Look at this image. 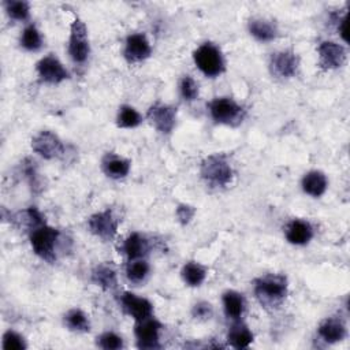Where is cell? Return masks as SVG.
Returning a JSON list of instances; mask_svg holds the SVG:
<instances>
[{"mask_svg": "<svg viewBox=\"0 0 350 350\" xmlns=\"http://www.w3.org/2000/svg\"><path fill=\"white\" fill-rule=\"evenodd\" d=\"M120 306L123 312L133 317L135 321L148 319L153 314V304L149 299L138 297L130 291H124L120 295Z\"/></svg>", "mask_w": 350, "mask_h": 350, "instance_id": "9a60e30c", "label": "cell"}, {"mask_svg": "<svg viewBox=\"0 0 350 350\" xmlns=\"http://www.w3.org/2000/svg\"><path fill=\"white\" fill-rule=\"evenodd\" d=\"M1 347L3 350H25L27 347V343L23 335L14 329H8L3 334Z\"/></svg>", "mask_w": 350, "mask_h": 350, "instance_id": "1f68e13d", "label": "cell"}, {"mask_svg": "<svg viewBox=\"0 0 350 350\" xmlns=\"http://www.w3.org/2000/svg\"><path fill=\"white\" fill-rule=\"evenodd\" d=\"M284 237L288 243L302 246L313 238V227L309 221L302 219H293L284 227Z\"/></svg>", "mask_w": 350, "mask_h": 350, "instance_id": "2e32d148", "label": "cell"}, {"mask_svg": "<svg viewBox=\"0 0 350 350\" xmlns=\"http://www.w3.org/2000/svg\"><path fill=\"white\" fill-rule=\"evenodd\" d=\"M152 126L161 134H170L176 123V108L168 104L156 103L146 113Z\"/></svg>", "mask_w": 350, "mask_h": 350, "instance_id": "4fadbf2b", "label": "cell"}, {"mask_svg": "<svg viewBox=\"0 0 350 350\" xmlns=\"http://www.w3.org/2000/svg\"><path fill=\"white\" fill-rule=\"evenodd\" d=\"M64 325L67 329L74 331V332H88L90 331V321L88 314L79 309V308H72L64 314Z\"/></svg>", "mask_w": 350, "mask_h": 350, "instance_id": "484cf974", "label": "cell"}, {"mask_svg": "<svg viewBox=\"0 0 350 350\" xmlns=\"http://www.w3.org/2000/svg\"><path fill=\"white\" fill-rule=\"evenodd\" d=\"M179 93L185 101H194L200 93L197 81L190 75L182 77L179 82Z\"/></svg>", "mask_w": 350, "mask_h": 350, "instance_id": "d6a6232c", "label": "cell"}, {"mask_svg": "<svg viewBox=\"0 0 350 350\" xmlns=\"http://www.w3.org/2000/svg\"><path fill=\"white\" fill-rule=\"evenodd\" d=\"M223 301V309L227 319H231L232 321L239 320L245 312V298L241 293L235 290H227L223 293L221 297Z\"/></svg>", "mask_w": 350, "mask_h": 350, "instance_id": "603a6c76", "label": "cell"}, {"mask_svg": "<svg viewBox=\"0 0 350 350\" xmlns=\"http://www.w3.org/2000/svg\"><path fill=\"white\" fill-rule=\"evenodd\" d=\"M335 22H336L338 34L342 37L345 42H347V12L342 16H336Z\"/></svg>", "mask_w": 350, "mask_h": 350, "instance_id": "8d00e7d4", "label": "cell"}, {"mask_svg": "<svg viewBox=\"0 0 350 350\" xmlns=\"http://www.w3.org/2000/svg\"><path fill=\"white\" fill-rule=\"evenodd\" d=\"M142 122V115L131 105H122L116 115V126L120 129H134Z\"/></svg>", "mask_w": 350, "mask_h": 350, "instance_id": "f1b7e54d", "label": "cell"}, {"mask_svg": "<svg viewBox=\"0 0 350 350\" xmlns=\"http://www.w3.org/2000/svg\"><path fill=\"white\" fill-rule=\"evenodd\" d=\"M256 299L265 309L279 308L287 297V278L280 273H267L257 278L253 283Z\"/></svg>", "mask_w": 350, "mask_h": 350, "instance_id": "6da1fadb", "label": "cell"}, {"mask_svg": "<svg viewBox=\"0 0 350 350\" xmlns=\"http://www.w3.org/2000/svg\"><path fill=\"white\" fill-rule=\"evenodd\" d=\"M347 329L339 317H327L317 327V335L328 345L342 342L346 338Z\"/></svg>", "mask_w": 350, "mask_h": 350, "instance_id": "e0dca14e", "label": "cell"}, {"mask_svg": "<svg viewBox=\"0 0 350 350\" xmlns=\"http://www.w3.org/2000/svg\"><path fill=\"white\" fill-rule=\"evenodd\" d=\"M299 66L298 56L291 49H283L271 53L268 67L273 77L280 79H288L297 74Z\"/></svg>", "mask_w": 350, "mask_h": 350, "instance_id": "9c48e42d", "label": "cell"}, {"mask_svg": "<svg viewBox=\"0 0 350 350\" xmlns=\"http://www.w3.org/2000/svg\"><path fill=\"white\" fill-rule=\"evenodd\" d=\"M193 60L197 68L209 78L221 75L226 70V62L221 51L212 42L201 44L193 52Z\"/></svg>", "mask_w": 350, "mask_h": 350, "instance_id": "3957f363", "label": "cell"}, {"mask_svg": "<svg viewBox=\"0 0 350 350\" xmlns=\"http://www.w3.org/2000/svg\"><path fill=\"white\" fill-rule=\"evenodd\" d=\"M301 187L305 194L317 198L325 193L328 187V179L323 171L312 170L302 176Z\"/></svg>", "mask_w": 350, "mask_h": 350, "instance_id": "d6986e66", "label": "cell"}, {"mask_svg": "<svg viewBox=\"0 0 350 350\" xmlns=\"http://www.w3.org/2000/svg\"><path fill=\"white\" fill-rule=\"evenodd\" d=\"M118 226H119V221L109 208L101 212H96L88 219L89 231L94 237L105 242L112 241L115 238L118 232Z\"/></svg>", "mask_w": 350, "mask_h": 350, "instance_id": "30bf717a", "label": "cell"}, {"mask_svg": "<svg viewBox=\"0 0 350 350\" xmlns=\"http://www.w3.org/2000/svg\"><path fill=\"white\" fill-rule=\"evenodd\" d=\"M152 55V46L144 33H131L126 37L123 56L130 64L141 63Z\"/></svg>", "mask_w": 350, "mask_h": 350, "instance_id": "5bb4252c", "label": "cell"}, {"mask_svg": "<svg viewBox=\"0 0 350 350\" xmlns=\"http://www.w3.org/2000/svg\"><path fill=\"white\" fill-rule=\"evenodd\" d=\"M59 230L46 223L30 231V245L36 256L41 260L53 264L56 261V242L59 239Z\"/></svg>", "mask_w": 350, "mask_h": 350, "instance_id": "277c9868", "label": "cell"}, {"mask_svg": "<svg viewBox=\"0 0 350 350\" xmlns=\"http://www.w3.org/2000/svg\"><path fill=\"white\" fill-rule=\"evenodd\" d=\"M150 267L145 258H134L129 260L126 265V276L131 283H142L148 278Z\"/></svg>", "mask_w": 350, "mask_h": 350, "instance_id": "83f0119b", "label": "cell"}, {"mask_svg": "<svg viewBox=\"0 0 350 350\" xmlns=\"http://www.w3.org/2000/svg\"><path fill=\"white\" fill-rule=\"evenodd\" d=\"M131 161L116 153H107L101 159V170L111 179H123L129 175Z\"/></svg>", "mask_w": 350, "mask_h": 350, "instance_id": "ac0fdd59", "label": "cell"}, {"mask_svg": "<svg viewBox=\"0 0 350 350\" xmlns=\"http://www.w3.org/2000/svg\"><path fill=\"white\" fill-rule=\"evenodd\" d=\"M31 149L45 160H53L64 153V144L51 130H42L31 138Z\"/></svg>", "mask_w": 350, "mask_h": 350, "instance_id": "52a82bcc", "label": "cell"}, {"mask_svg": "<svg viewBox=\"0 0 350 350\" xmlns=\"http://www.w3.org/2000/svg\"><path fill=\"white\" fill-rule=\"evenodd\" d=\"M175 215L178 217V221L182 224V226H186L191 221V219L194 217L196 215V208L189 205V204H179L176 206V211H175Z\"/></svg>", "mask_w": 350, "mask_h": 350, "instance_id": "d590c367", "label": "cell"}, {"mask_svg": "<svg viewBox=\"0 0 350 350\" xmlns=\"http://www.w3.org/2000/svg\"><path fill=\"white\" fill-rule=\"evenodd\" d=\"M247 30L260 42H269L278 36L276 25L265 18H252L247 22Z\"/></svg>", "mask_w": 350, "mask_h": 350, "instance_id": "ffe728a7", "label": "cell"}, {"mask_svg": "<svg viewBox=\"0 0 350 350\" xmlns=\"http://www.w3.org/2000/svg\"><path fill=\"white\" fill-rule=\"evenodd\" d=\"M213 314V308L208 301H198L191 308V317L196 320H209Z\"/></svg>", "mask_w": 350, "mask_h": 350, "instance_id": "e575fe53", "label": "cell"}, {"mask_svg": "<svg viewBox=\"0 0 350 350\" xmlns=\"http://www.w3.org/2000/svg\"><path fill=\"white\" fill-rule=\"evenodd\" d=\"M319 67L324 71L336 70L346 62V49L334 41H321L317 46Z\"/></svg>", "mask_w": 350, "mask_h": 350, "instance_id": "7c38bea8", "label": "cell"}, {"mask_svg": "<svg viewBox=\"0 0 350 350\" xmlns=\"http://www.w3.org/2000/svg\"><path fill=\"white\" fill-rule=\"evenodd\" d=\"M14 223H16L18 226L21 227H26L27 230L33 231L34 228L45 224V220H44V216L41 215V212L34 208V206H29L27 209L22 211V212H18L16 215L12 216L11 219Z\"/></svg>", "mask_w": 350, "mask_h": 350, "instance_id": "4316f807", "label": "cell"}, {"mask_svg": "<svg viewBox=\"0 0 350 350\" xmlns=\"http://www.w3.org/2000/svg\"><path fill=\"white\" fill-rule=\"evenodd\" d=\"M19 45L29 52L38 51L42 46V36L40 30L34 25H27L19 37Z\"/></svg>", "mask_w": 350, "mask_h": 350, "instance_id": "f546056e", "label": "cell"}, {"mask_svg": "<svg viewBox=\"0 0 350 350\" xmlns=\"http://www.w3.org/2000/svg\"><path fill=\"white\" fill-rule=\"evenodd\" d=\"M211 118L226 126H237L245 118V109L231 97H216L208 104Z\"/></svg>", "mask_w": 350, "mask_h": 350, "instance_id": "8992f818", "label": "cell"}, {"mask_svg": "<svg viewBox=\"0 0 350 350\" xmlns=\"http://www.w3.org/2000/svg\"><path fill=\"white\" fill-rule=\"evenodd\" d=\"M253 339L254 335L250 328L239 320H235V323L228 328L227 343L234 349H246L250 346Z\"/></svg>", "mask_w": 350, "mask_h": 350, "instance_id": "7402d4cb", "label": "cell"}, {"mask_svg": "<svg viewBox=\"0 0 350 350\" xmlns=\"http://www.w3.org/2000/svg\"><path fill=\"white\" fill-rule=\"evenodd\" d=\"M3 7L14 21H26L30 15V4L25 0H4Z\"/></svg>", "mask_w": 350, "mask_h": 350, "instance_id": "4dcf8cb0", "label": "cell"}, {"mask_svg": "<svg viewBox=\"0 0 350 350\" xmlns=\"http://www.w3.org/2000/svg\"><path fill=\"white\" fill-rule=\"evenodd\" d=\"M180 276L185 284L190 287H198L206 278V268L197 261H187L180 269Z\"/></svg>", "mask_w": 350, "mask_h": 350, "instance_id": "d4e9b609", "label": "cell"}, {"mask_svg": "<svg viewBox=\"0 0 350 350\" xmlns=\"http://www.w3.org/2000/svg\"><path fill=\"white\" fill-rule=\"evenodd\" d=\"M97 346L104 350H119L123 347V338L112 331H105L97 336Z\"/></svg>", "mask_w": 350, "mask_h": 350, "instance_id": "836d02e7", "label": "cell"}, {"mask_svg": "<svg viewBox=\"0 0 350 350\" xmlns=\"http://www.w3.org/2000/svg\"><path fill=\"white\" fill-rule=\"evenodd\" d=\"M122 250L129 260L144 258V256L149 252V241L139 232H131L124 239Z\"/></svg>", "mask_w": 350, "mask_h": 350, "instance_id": "cb8c5ba5", "label": "cell"}, {"mask_svg": "<svg viewBox=\"0 0 350 350\" xmlns=\"http://www.w3.org/2000/svg\"><path fill=\"white\" fill-rule=\"evenodd\" d=\"M36 71L40 79L49 85H57L70 77L67 68L53 53L41 57L36 63Z\"/></svg>", "mask_w": 350, "mask_h": 350, "instance_id": "8fae6325", "label": "cell"}, {"mask_svg": "<svg viewBox=\"0 0 350 350\" xmlns=\"http://www.w3.org/2000/svg\"><path fill=\"white\" fill-rule=\"evenodd\" d=\"M90 279L92 282L98 286L100 288L105 290V291H111L113 288H116L118 286V275L116 271L112 265L109 264H97L90 273Z\"/></svg>", "mask_w": 350, "mask_h": 350, "instance_id": "44dd1931", "label": "cell"}, {"mask_svg": "<svg viewBox=\"0 0 350 350\" xmlns=\"http://www.w3.org/2000/svg\"><path fill=\"white\" fill-rule=\"evenodd\" d=\"M163 324L153 316L135 321L134 335L138 349L153 350L160 347V331Z\"/></svg>", "mask_w": 350, "mask_h": 350, "instance_id": "ba28073f", "label": "cell"}, {"mask_svg": "<svg viewBox=\"0 0 350 350\" xmlns=\"http://www.w3.org/2000/svg\"><path fill=\"white\" fill-rule=\"evenodd\" d=\"M67 51L71 60L75 64L86 63L90 55V41H89L88 27L85 22L78 16H75V19L70 25Z\"/></svg>", "mask_w": 350, "mask_h": 350, "instance_id": "5b68a950", "label": "cell"}, {"mask_svg": "<svg viewBox=\"0 0 350 350\" xmlns=\"http://www.w3.org/2000/svg\"><path fill=\"white\" fill-rule=\"evenodd\" d=\"M200 175L208 186L215 189H223L231 183L234 171L227 156L215 153L206 156L201 161Z\"/></svg>", "mask_w": 350, "mask_h": 350, "instance_id": "7a4b0ae2", "label": "cell"}]
</instances>
